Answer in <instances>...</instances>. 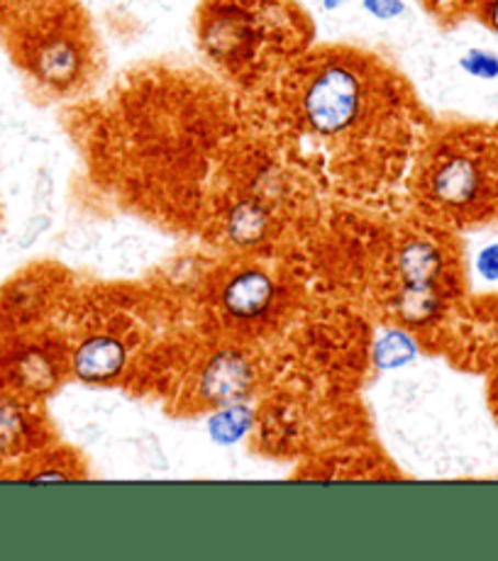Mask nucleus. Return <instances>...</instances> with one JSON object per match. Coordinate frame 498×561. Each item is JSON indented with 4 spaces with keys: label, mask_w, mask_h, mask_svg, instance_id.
<instances>
[{
    "label": "nucleus",
    "mask_w": 498,
    "mask_h": 561,
    "mask_svg": "<svg viewBox=\"0 0 498 561\" xmlns=\"http://www.w3.org/2000/svg\"><path fill=\"white\" fill-rule=\"evenodd\" d=\"M442 254L428 240H410L398 250L396 272L400 284H438L442 274Z\"/></svg>",
    "instance_id": "6e6552de"
},
{
    "label": "nucleus",
    "mask_w": 498,
    "mask_h": 561,
    "mask_svg": "<svg viewBox=\"0 0 498 561\" xmlns=\"http://www.w3.org/2000/svg\"><path fill=\"white\" fill-rule=\"evenodd\" d=\"M276 300V284L264 268L245 266L223 286L220 304L233 320L252 322L264 318Z\"/></svg>",
    "instance_id": "7ed1b4c3"
},
{
    "label": "nucleus",
    "mask_w": 498,
    "mask_h": 561,
    "mask_svg": "<svg viewBox=\"0 0 498 561\" xmlns=\"http://www.w3.org/2000/svg\"><path fill=\"white\" fill-rule=\"evenodd\" d=\"M83 69V51L71 37H52L42 42L35 57H32V71L49 89H69L79 79Z\"/></svg>",
    "instance_id": "423d86ee"
},
{
    "label": "nucleus",
    "mask_w": 498,
    "mask_h": 561,
    "mask_svg": "<svg viewBox=\"0 0 498 561\" xmlns=\"http://www.w3.org/2000/svg\"><path fill=\"white\" fill-rule=\"evenodd\" d=\"M476 268L486 280H496L498 278V244L486 247V250L476 259Z\"/></svg>",
    "instance_id": "dca6fc26"
},
{
    "label": "nucleus",
    "mask_w": 498,
    "mask_h": 561,
    "mask_svg": "<svg viewBox=\"0 0 498 561\" xmlns=\"http://www.w3.org/2000/svg\"><path fill=\"white\" fill-rule=\"evenodd\" d=\"M27 433V420L15 403L0 401V455L13 451Z\"/></svg>",
    "instance_id": "f8f14e48"
},
{
    "label": "nucleus",
    "mask_w": 498,
    "mask_h": 561,
    "mask_svg": "<svg viewBox=\"0 0 498 561\" xmlns=\"http://www.w3.org/2000/svg\"><path fill=\"white\" fill-rule=\"evenodd\" d=\"M442 310L438 284H400L394 298V312L400 325L426 328L435 322Z\"/></svg>",
    "instance_id": "0eeeda50"
},
{
    "label": "nucleus",
    "mask_w": 498,
    "mask_h": 561,
    "mask_svg": "<svg viewBox=\"0 0 498 561\" xmlns=\"http://www.w3.org/2000/svg\"><path fill=\"white\" fill-rule=\"evenodd\" d=\"M416 357V342L404 330L386 332L374 347V362L378 369H398L406 366Z\"/></svg>",
    "instance_id": "9b49d317"
},
{
    "label": "nucleus",
    "mask_w": 498,
    "mask_h": 561,
    "mask_svg": "<svg viewBox=\"0 0 498 561\" xmlns=\"http://www.w3.org/2000/svg\"><path fill=\"white\" fill-rule=\"evenodd\" d=\"M269 232V213L262 203L242 201L227 215V237L237 247H254Z\"/></svg>",
    "instance_id": "1a4fd4ad"
},
{
    "label": "nucleus",
    "mask_w": 498,
    "mask_h": 561,
    "mask_svg": "<svg viewBox=\"0 0 498 561\" xmlns=\"http://www.w3.org/2000/svg\"><path fill=\"white\" fill-rule=\"evenodd\" d=\"M482 193V171L469 157L454 154L430 174V196L442 208H464Z\"/></svg>",
    "instance_id": "39448f33"
},
{
    "label": "nucleus",
    "mask_w": 498,
    "mask_h": 561,
    "mask_svg": "<svg viewBox=\"0 0 498 561\" xmlns=\"http://www.w3.org/2000/svg\"><path fill=\"white\" fill-rule=\"evenodd\" d=\"M254 423V413L245 401L240 403H230L218 408V413L211 417L208 423V435L218 442V445L227 447L240 442L249 430H252Z\"/></svg>",
    "instance_id": "9d476101"
},
{
    "label": "nucleus",
    "mask_w": 498,
    "mask_h": 561,
    "mask_svg": "<svg viewBox=\"0 0 498 561\" xmlns=\"http://www.w3.org/2000/svg\"><path fill=\"white\" fill-rule=\"evenodd\" d=\"M254 369L245 354L235 350H225L213 354L211 362L203 366L199 391L205 403L215 408L240 403L252 391Z\"/></svg>",
    "instance_id": "f03ea898"
},
{
    "label": "nucleus",
    "mask_w": 498,
    "mask_h": 561,
    "mask_svg": "<svg viewBox=\"0 0 498 561\" xmlns=\"http://www.w3.org/2000/svg\"><path fill=\"white\" fill-rule=\"evenodd\" d=\"M366 91L360 71L348 64H322L301 93V115L318 137H340L362 121Z\"/></svg>",
    "instance_id": "f257e3e1"
},
{
    "label": "nucleus",
    "mask_w": 498,
    "mask_h": 561,
    "mask_svg": "<svg viewBox=\"0 0 498 561\" xmlns=\"http://www.w3.org/2000/svg\"><path fill=\"white\" fill-rule=\"evenodd\" d=\"M127 347L111 337V334H95V337L83 340L73 352L71 371L76 379L91 386H103L115 381L125 371Z\"/></svg>",
    "instance_id": "20e7f679"
},
{
    "label": "nucleus",
    "mask_w": 498,
    "mask_h": 561,
    "mask_svg": "<svg viewBox=\"0 0 498 561\" xmlns=\"http://www.w3.org/2000/svg\"><path fill=\"white\" fill-rule=\"evenodd\" d=\"M462 69L476 79H496L498 77V57L484 49H469L462 57Z\"/></svg>",
    "instance_id": "4468645a"
},
{
    "label": "nucleus",
    "mask_w": 498,
    "mask_h": 561,
    "mask_svg": "<svg viewBox=\"0 0 498 561\" xmlns=\"http://www.w3.org/2000/svg\"><path fill=\"white\" fill-rule=\"evenodd\" d=\"M430 3H432V5H450L452 0H430Z\"/></svg>",
    "instance_id": "a211bd4d"
},
{
    "label": "nucleus",
    "mask_w": 498,
    "mask_h": 561,
    "mask_svg": "<svg viewBox=\"0 0 498 561\" xmlns=\"http://www.w3.org/2000/svg\"><path fill=\"white\" fill-rule=\"evenodd\" d=\"M18 376L23 386L42 391V388H49L54 381V366L42 352H30L18 362Z\"/></svg>",
    "instance_id": "ddd939ff"
},
{
    "label": "nucleus",
    "mask_w": 498,
    "mask_h": 561,
    "mask_svg": "<svg viewBox=\"0 0 498 561\" xmlns=\"http://www.w3.org/2000/svg\"><path fill=\"white\" fill-rule=\"evenodd\" d=\"M364 10L378 20H394L398 15H404L406 5L400 0H364Z\"/></svg>",
    "instance_id": "2eb2a0df"
},
{
    "label": "nucleus",
    "mask_w": 498,
    "mask_h": 561,
    "mask_svg": "<svg viewBox=\"0 0 498 561\" xmlns=\"http://www.w3.org/2000/svg\"><path fill=\"white\" fill-rule=\"evenodd\" d=\"M486 18H489V25L498 32V0H491L489 8H486Z\"/></svg>",
    "instance_id": "f3484780"
}]
</instances>
